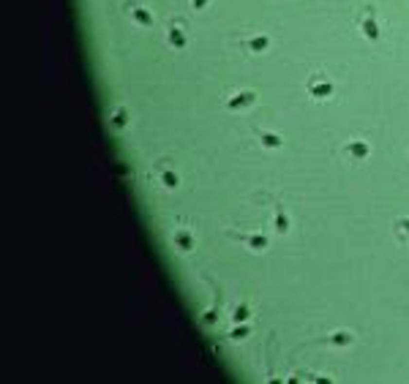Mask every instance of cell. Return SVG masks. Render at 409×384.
Here are the masks:
<instances>
[{
  "label": "cell",
  "instance_id": "obj_7",
  "mask_svg": "<svg viewBox=\"0 0 409 384\" xmlns=\"http://www.w3.org/2000/svg\"><path fill=\"white\" fill-rule=\"evenodd\" d=\"M161 185H164V188H178V175H175V172H164V175H161Z\"/></svg>",
  "mask_w": 409,
  "mask_h": 384
},
{
  "label": "cell",
  "instance_id": "obj_5",
  "mask_svg": "<svg viewBox=\"0 0 409 384\" xmlns=\"http://www.w3.org/2000/svg\"><path fill=\"white\" fill-rule=\"evenodd\" d=\"M347 153H349V156H355V158H366V156H368V144H363V142H349V144H347Z\"/></svg>",
  "mask_w": 409,
  "mask_h": 384
},
{
  "label": "cell",
  "instance_id": "obj_9",
  "mask_svg": "<svg viewBox=\"0 0 409 384\" xmlns=\"http://www.w3.org/2000/svg\"><path fill=\"white\" fill-rule=\"evenodd\" d=\"M249 332H251L249 327H235L232 332H229V338H232V341H243V338L249 335Z\"/></svg>",
  "mask_w": 409,
  "mask_h": 384
},
{
  "label": "cell",
  "instance_id": "obj_2",
  "mask_svg": "<svg viewBox=\"0 0 409 384\" xmlns=\"http://www.w3.org/2000/svg\"><path fill=\"white\" fill-rule=\"evenodd\" d=\"M172 243L180 248V251H191V248H194V237H191L186 229H175V232H172Z\"/></svg>",
  "mask_w": 409,
  "mask_h": 384
},
{
  "label": "cell",
  "instance_id": "obj_1",
  "mask_svg": "<svg viewBox=\"0 0 409 384\" xmlns=\"http://www.w3.org/2000/svg\"><path fill=\"white\" fill-rule=\"evenodd\" d=\"M229 237H235V240H240V243H249V248H254V251L267 248V237H262V234H237V232H229Z\"/></svg>",
  "mask_w": 409,
  "mask_h": 384
},
{
  "label": "cell",
  "instance_id": "obj_6",
  "mask_svg": "<svg viewBox=\"0 0 409 384\" xmlns=\"http://www.w3.org/2000/svg\"><path fill=\"white\" fill-rule=\"evenodd\" d=\"M251 316V311H249V305H237L235 311H232V322H246V319H249Z\"/></svg>",
  "mask_w": 409,
  "mask_h": 384
},
{
  "label": "cell",
  "instance_id": "obj_4",
  "mask_svg": "<svg viewBox=\"0 0 409 384\" xmlns=\"http://www.w3.org/2000/svg\"><path fill=\"white\" fill-rule=\"evenodd\" d=\"M327 343H330V346H349V343H352V335L341 330V332H333V335L327 338Z\"/></svg>",
  "mask_w": 409,
  "mask_h": 384
},
{
  "label": "cell",
  "instance_id": "obj_10",
  "mask_svg": "<svg viewBox=\"0 0 409 384\" xmlns=\"http://www.w3.org/2000/svg\"><path fill=\"white\" fill-rule=\"evenodd\" d=\"M251 98H254L251 93H249V96H240V98H235V101L229 104V106H246V104H251Z\"/></svg>",
  "mask_w": 409,
  "mask_h": 384
},
{
  "label": "cell",
  "instance_id": "obj_8",
  "mask_svg": "<svg viewBox=\"0 0 409 384\" xmlns=\"http://www.w3.org/2000/svg\"><path fill=\"white\" fill-rule=\"evenodd\" d=\"M259 142H262L265 147H281V139H278L276 134H262V137H259Z\"/></svg>",
  "mask_w": 409,
  "mask_h": 384
},
{
  "label": "cell",
  "instance_id": "obj_3",
  "mask_svg": "<svg viewBox=\"0 0 409 384\" xmlns=\"http://www.w3.org/2000/svg\"><path fill=\"white\" fill-rule=\"evenodd\" d=\"M273 227H276V232H278V234H286V232H289V218H286V213L281 210V207L276 210V218H273Z\"/></svg>",
  "mask_w": 409,
  "mask_h": 384
}]
</instances>
